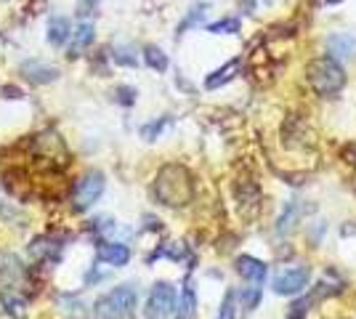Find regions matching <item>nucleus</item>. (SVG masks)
Here are the masks:
<instances>
[{
	"label": "nucleus",
	"instance_id": "obj_1",
	"mask_svg": "<svg viewBox=\"0 0 356 319\" xmlns=\"http://www.w3.org/2000/svg\"><path fill=\"white\" fill-rule=\"evenodd\" d=\"M154 197L165 208H184V205H189L194 197L192 173L184 165H176V163L160 167V173L154 179Z\"/></svg>",
	"mask_w": 356,
	"mask_h": 319
},
{
	"label": "nucleus",
	"instance_id": "obj_2",
	"mask_svg": "<svg viewBox=\"0 0 356 319\" xmlns=\"http://www.w3.org/2000/svg\"><path fill=\"white\" fill-rule=\"evenodd\" d=\"M306 80H309L314 91L327 99V96H335L346 85V72L335 59L322 56V59H314L306 67Z\"/></svg>",
	"mask_w": 356,
	"mask_h": 319
},
{
	"label": "nucleus",
	"instance_id": "obj_3",
	"mask_svg": "<svg viewBox=\"0 0 356 319\" xmlns=\"http://www.w3.org/2000/svg\"><path fill=\"white\" fill-rule=\"evenodd\" d=\"M136 301H138V293L134 285H120L96 301L93 314L96 319H134Z\"/></svg>",
	"mask_w": 356,
	"mask_h": 319
},
{
	"label": "nucleus",
	"instance_id": "obj_4",
	"mask_svg": "<svg viewBox=\"0 0 356 319\" xmlns=\"http://www.w3.org/2000/svg\"><path fill=\"white\" fill-rule=\"evenodd\" d=\"M102 192H104V176L99 170H90V173H86L80 181L74 183L72 208L74 211H88L90 205L102 197Z\"/></svg>",
	"mask_w": 356,
	"mask_h": 319
},
{
	"label": "nucleus",
	"instance_id": "obj_5",
	"mask_svg": "<svg viewBox=\"0 0 356 319\" xmlns=\"http://www.w3.org/2000/svg\"><path fill=\"white\" fill-rule=\"evenodd\" d=\"M176 309V288L170 282H157L147 298V309L144 317L147 319H165L173 314Z\"/></svg>",
	"mask_w": 356,
	"mask_h": 319
},
{
	"label": "nucleus",
	"instance_id": "obj_6",
	"mask_svg": "<svg viewBox=\"0 0 356 319\" xmlns=\"http://www.w3.org/2000/svg\"><path fill=\"white\" fill-rule=\"evenodd\" d=\"M32 149H35V157H38L45 167L67 165V149H64V141H61L56 133L35 136L32 138Z\"/></svg>",
	"mask_w": 356,
	"mask_h": 319
},
{
	"label": "nucleus",
	"instance_id": "obj_7",
	"mask_svg": "<svg viewBox=\"0 0 356 319\" xmlns=\"http://www.w3.org/2000/svg\"><path fill=\"white\" fill-rule=\"evenodd\" d=\"M309 266H296V269H284L274 277V293L277 295H293V293H300V290L309 285Z\"/></svg>",
	"mask_w": 356,
	"mask_h": 319
},
{
	"label": "nucleus",
	"instance_id": "obj_8",
	"mask_svg": "<svg viewBox=\"0 0 356 319\" xmlns=\"http://www.w3.org/2000/svg\"><path fill=\"white\" fill-rule=\"evenodd\" d=\"M99 261H104L109 266H125L131 261V250L122 243H102L99 245Z\"/></svg>",
	"mask_w": 356,
	"mask_h": 319
},
{
	"label": "nucleus",
	"instance_id": "obj_9",
	"mask_svg": "<svg viewBox=\"0 0 356 319\" xmlns=\"http://www.w3.org/2000/svg\"><path fill=\"white\" fill-rule=\"evenodd\" d=\"M22 75L27 77L30 83H54L56 77H59V72L54 69V67H48V64H43V61H24L22 64Z\"/></svg>",
	"mask_w": 356,
	"mask_h": 319
},
{
	"label": "nucleus",
	"instance_id": "obj_10",
	"mask_svg": "<svg viewBox=\"0 0 356 319\" xmlns=\"http://www.w3.org/2000/svg\"><path fill=\"white\" fill-rule=\"evenodd\" d=\"M237 272L245 277V279H250V282H264L266 279V263L258 259H252V256H239L237 259Z\"/></svg>",
	"mask_w": 356,
	"mask_h": 319
},
{
	"label": "nucleus",
	"instance_id": "obj_11",
	"mask_svg": "<svg viewBox=\"0 0 356 319\" xmlns=\"http://www.w3.org/2000/svg\"><path fill=\"white\" fill-rule=\"evenodd\" d=\"M70 38H72L70 19H64V16H54V19L48 22V43H51V46H64Z\"/></svg>",
	"mask_w": 356,
	"mask_h": 319
},
{
	"label": "nucleus",
	"instance_id": "obj_12",
	"mask_svg": "<svg viewBox=\"0 0 356 319\" xmlns=\"http://www.w3.org/2000/svg\"><path fill=\"white\" fill-rule=\"evenodd\" d=\"M327 48H330V54H332L330 59H346V56H351L356 51V40L348 38V35H335V38H330Z\"/></svg>",
	"mask_w": 356,
	"mask_h": 319
},
{
	"label": "nucleus",
	"instance_id": "obj_13",
	"mask_svg": "<svg viewBox=\"0 0 356 319\" xmlns=\"http://www.w3.org/2000/svg\"><path fill=\"white\" fill-rule=\"evenodd\" d=\"M90 43H93V24L90 22H83L80 27H77V32L72 35V48H70V56H80L83 54V48H88Z\"/></svg>",
	"mask_w": 356,
	"mask_h": 319
},
{
	"label": "nucleus",
	"instance_id": "obj_14",
	"mask_svg": "<svg viewBox=\"0 0 356 319\" xmlns=\"http://www.w3.org/2000/svg\"><path fill=\"white\" fill-rule=\"evenodd\" d=\"M237 67H239V61H237V59H232L229 64H226V67H223V69H216V72H213V75H210L208 80H205V85H208L210 91L221 88L223 83H229V80L234 77V72H237Z\"/></svg>",
	"mask_w": 356,
	"mask_h": 319
},
{
	"label": "nucleus",
	"instance_id": "obj_15",
	"mask_svg": "<svg viewBox=\"0 0 356 319\" xmlns=\"http://www.w3.org/2000/svg\"><path fill=\"white\" fill-rule=\"evenodd\" d=\"M30 256L38 261L56 259V256H59V245H54L51 240H35V243L30 245Z\"/></svg>",
	"mask_w": 356,
	"mask_h": 319
},
{
	"label": "nucleus",
	"instance_id": "obj_16",
	"mask_svg": "<svg viewBox=\"0 0 356 319\" xmlns=\"http://www.w3.org/2000/svg\"><path fill=\"white\" fill-rule=\"evenodd\" d=\"M194 290L192 285H186L184 288V295H181V306H178V319H192L194 314Z\"/></svg>",
	"mask_w": 356,
	"mask_h": 319
},
{
	"label": "nucleus",
	"instance_id": "obj_17",
	"mask_svg": "<svg viewBox=\"0 0 356 319\" xmlns=\"http://www.w3.org/2000/svg\"><path fill=\"white\" fill-rule=\"evenodd\" d=\"M144 56H147V64L152 69H157V72H165V69H168V56H165L157 46H149Z\"/></svg>",
	"mask_w": 356,
	"mask_h": 319
},
{
	"label": "nucleus",
	"instance_id": "obj_18",
	"mask_svg": "<svg viewBox=\"0 0 356 319\" xmlns=\"http://www.w3.org/2000/svg\"><path fill=\"white\" fill-rule=\"evenodd\" d=\"M213 35H232V32H239V19H221L216 24L208 27Z\"/></svg>",
	"mask_w": 356,
	"mask_h": 319
},
{
	"label": "nucleus",
	"instance_id": "obj_19",
	"mask_svg": "<svg viewBox=\"0 0 356 319\" xmlns=\"http://www.w3.org/2000/svg\"><path fill=\"white\" fill-rule=\"evenodd\" d=\"M298 213H300V208H298L296 202H293V205H287V213H282V218H280V231H290V229L296 227Z\"/></svg>",
	"mask_w": 356,
	"mask_h": 319
},
{
	"label": "nucleus",
	"instance_id": "obj_20",
	"mask_svg": "<svg viewBox=\"0 0 356 319\" xmlns=\"http://www.w3.org/2000/svg\"><path fill=\"white\" fill-rule=\"evenodd\" d=\"M3 304L8 306V311L14 314V317H24V301L22 298H14V295H3Z\"/></svg>",
	"mask_w": 356,
	"mask_h": 319
},
{
	"label": "nucleus",
	"instance_id": "obj_21",
	"mask_svg": "<svg viewBox=\"0 0 356 319\" xmlns=\"http://www.w3.org/2000/svg\"><path fill=\"white\" fill-rule=\"evenodd\" d=\"M239 298H242V306H245V309H255V306H258V298H261V290L258 288L242 290Z\"/></svg>",
	"mask_w": 356,
	"mask_h": 319
},
{
	"label": "nucleus",
	"instance_id": "obj_22",
	"mask_svg": "<svg viewBox=\"0 0 356 319\" xmlns=\"http://www.w3.org/2000/svg\"><path fill=\"white\" fill-rule=\"evenodd\" d=\"M309 306H312V298H300L296 304L290 306V319H300L309 314Z\"/></svg>",
	"mask_w": 356,
	"mask_h": 319
},
{
	"label": "nucleus",
	"instance_id": "obj_23",
	"mask_svg": "<svg viewBox=\"0 0 356 319\" xmlns=\"http://www.w3.org/2000/svg\"><path fill=\"white\" fill-rule=\"evenodd\" d=\"M216 319H234V293H226V298H223V304H221V311H218Z\"/></svg>",
	"mask_w": 356,
	"mask_h": 319
},
{
	"label": "nucleus",
	"instance_id": "obj_24",
	"mask_svg": "<svg viewBox=\"0 0 356 319\" xmlns=\"http://www.w3.org/2000/svg\"><path fill=\"white\" fill-rule=\"evenodd\" d=\"M115 61H118V64H128V67H134L136 64L134 48H125V46L115 48Z\"/></svg>",
	"mask_w": 356,
	"mask_h": 319
},
{
	"label": "nucleus",
	"instance_id": "obj_25",
	"mask_svg": "<svg viewBox=\"0 0 356 319\" xmlns=\"http://www.w3.org/2000/svg\"><path fill=\"white\" fill-rule=\"evenodd\" d=\"M165 128V120H160V122H152V125H147V128H144V131H141V136L144 138H149V141H152V138L157 136V133H160V131H163Z\"/></svg>",
	"mask_w": 356,
	"mask_h": 319
},
{
	"label": "nucleus",
	"instance_id": "obj_26",
	"mask_svg": "<svg viewBox=\"0 0 356 319\" xmlns=\"http://www.w3.org/2000/svg\"><path fill=\"white\" fill-rule=\"evenodd\" d=\"M118 93H120V101H122V104H134V96H136L134 88H118Z\"/></svg>",
	"mask_w": 356,
	"mask_h": 319
},
{
	"label": "nucleus",
	"instance_id": "obj_27",
	"mask_svg": "<svg viewBox=\"0 0 356 319\" xmlns=\"http://www.w3.org/2000/svg\"><path fill=\"white\" fill-rule=\"evenodd\" d=\"M96 3H99V0H80V6H77V14H80V16L90 14V8H93Z\"/></svg>",
	"mask_w": 356,
	"mask_h": 319
},
{
	"label": "nucleus",
	"instance_id": "obj_28",
	"mask_svg": "<svg viewBox=\"0 0 356 319\" xmlns=\"http://www.w3.org/2000/svg\"><path fill=\"white\" fill-rule=\"evenodd\" d=\"M327 3H330V6H338V3H343V0H327Z\"/></svg>",
	"mask_w": 356,
	"mask_h": 319
}]
</instances>
